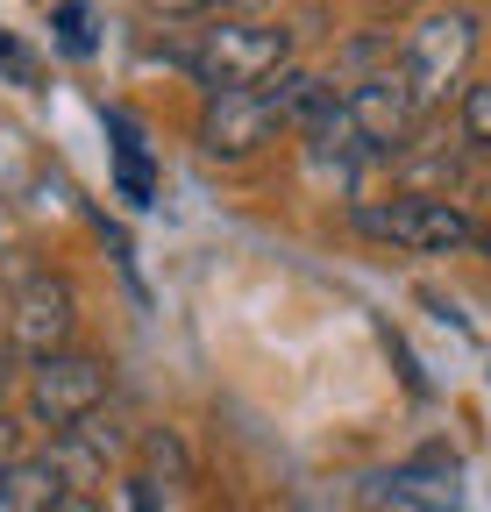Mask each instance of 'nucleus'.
Returning a JSON list of instances; mask_svg holds the SVG:
<instances>
[{"mask_svg":"<svg viewBox=\"0 0 491 512\" xmlns=\"http://www.w3.org/2000/svg\"><path fill=\"white\" fill-rule=\"evenodd\" d=\"M349 121H356V136L363 150H399L413 136V121H420V100L406 86V72H363L349 93H342Z\"/></svg>","mask_w":491,"mask_h":512,"instance_id":"obj_6","label":"nucleus"},{"mask_svg":"<svg viewBox=\"0 0 491 512\" xmlns=\"http://www.w3.org/2000/svg\"><path fill=\"white\" fill-rule=\"evenodd\" d=\"M107 136H114V192L129 207H150L157 200V171H150V143H143V128L129 114H107Z\"/></svg>","mask_w":491,"mask_h":512,"instance_id":"obj_11","label":"nucleus"},{"mask_svg":"<svg viewBox=\"0 0 491 512\" xmlns=\"http://www.w3.org/2000/svg\"><path fill=\"white\" fill-rule=\"evenodd\" d=\"M143 8H150V15H171V22H186V15H207L214 0H143Z\"/></svg>","mask_w":491,"mask_h":512,"instance_id":"obj_17","label":"nucleus"},{"mask_svg":"<svg viewBox=\"0 0 491 512\" xmlns=\"http://www.w3.org/2000/svg\"><path fill=\"white\" fill-rule=\"evenodd\" d=\"M470 57H477V15L470 8H442V15H420L413 22L399 72H406V86H413L420 107H435L449 86H463Z\"/></svg>","mask_w":491,"mask_h":512,"instance_id":"obj_4","label":"nucleus"},{"mask_svg":"<svg viewBox=\"0 0 491 512\" xmlns=\"http://www.w3.org/2000/svg\"><path fill=\"white\" fill-rule=\"evenodd\" d=\"M378 491L392 505H406V512H456L463 505V484H456V456H449V448H420V456L399 463Z\"/></svg>","mask_w":491,"mask_h":512,"instance_id":"obj_9","label":"nucleus"},{"mask_svg":"<svg viewBox=\"0 0 491 512\" xmlns=\"http://www.w3.org/2000/svg\"><path fill=\"white\" fill-rule=\"evenodd\" d=\"M221 8H235V22H250V15H264V8H278V0H221Z\"/></svg>","mask_w":491,"mask_h":512,"instance_id":"obj_18","label":"nucleus"},{"mask_svg":"<svg viewBox=\"0 0 491 512\" xmlns=\"http://www.w3.org/2000/svg\"><path fill=\"white\" fill-rule=\"evenodd\" d=\"M8 363H15V342H8V313H0V384H8Z\"/></svg>","mask_w":491,"mask_h":512,"instance_id":"obj_19","label":"nucleus"},{"mask_svg":"<svg viewBox=\"0 0 491 512\" xmlns=\"http://www.w3.org/2000/svg\"><path fill=\"white\" fill-rule=\"evenodd\" d=\"M143 470H150V477H143L150 491H157V484H186V477H193V456H186V441H178L171 427H150V434H143Z\"/></svg>","mask_w":491,"mask_h":512,"instance_id":"obj_12","label":"nucleus"},{"mask_svg":"<svg viewBox=\"0 0 491 512\" xmlns=\"http://www.w3.org/2000/svg\"><path fill=\"white\" fill-rule=\"evenodd\" d=\"M72 505V484L57 470V456H22L8 477H0V512H65Z\"/></svg>","mask_w":491,"mask_h":512,"instance_id":"obj_10","label":"nucleus"},{"mask_svg":"<svg viewBox=\"0 0 491 512\" xmlns=\"http://www.w3.org/2000/svg\"><path fill=\"white\" fill-rule=\"evenodd\" d=\"M50 22H57V43H65L72 57H86V50H93V29H86V0H57V8H50Z\"/></svg>","mask_w":491,"mask_h":512,"instance_id":"obj_15","label":"nucleus"},{"mask_svg":"<svg viewBox=\"0 0 491 512\" xmlns=\"http://www.w3.org/2000/svg\"><path fill=\"white\" fill-rule=\"evenodd\" d=\"M121 448H129L121 420L93 413V420H79L72 434H57V441H50V456H57V470H65L72 498H93V491H107V470L121 463Z\"/></svg>","mask_w":491,"mask_h":512,"instance_id":"obj_8","label":"nucleus"},{"mask_svg":"<svg viewBox=\"0 0 491 512\" xmlns=\"http://www.w3.org/2000/svg\"><path fill=\"white\" fill-rule=\"evenodd\" d=\"M107 363L100 356H43L36 370H29V420H43V427H57V434H72L79 420H93L100 406H107Z\"/></svg>","mask_w":491,"mask_h":512,"instance_id":"obj_5","label":"nucleus"},{"mask_svg":"<svg viewBox=\"0 0 491 512\" xmlns=\"http://www.w3.org/2000/svg\"><path fill=\"white\" fill-rule=\"evenodd\" d=\"M15 463H22V427H15L8 413H0V477H8Z\"/></svg>","mask_w":491,"mask_h":512,"instance_id":"obj_16","label":"nucleus"},{"mask_svg":"<svg viewBox=\"0 0 491 512\" xmlns=\"http://www.w3.org/2000/svg\"><path fill=\"white\" fill-rule=\"evenodd\" d=\"M0 313H8V342L43 363V356H65L72 328H79V299L72 285L57 278V271H36V264H15V285L8 299H0Z\"/></svg>","mask_w":491,"mask_h":512,"instance_id":"obj_3","label":"nucleus"},{"mask_svg":"<svg viewBox=\"0 0 491 512\" xmlns=\"http://www.w3.org/2000/svg\"><path fill=\"white\" fill-rule=\"evenodd\" d=\"M271 128H285L278 107H271V93H207V107H200V150L221 157V164H235V157H257L271 143Z\"/></svg>","mask_w":491,"mask_h":512,"instance_id":"obj_7","label":"nucleus"},{"mask_svg":"<svg viewBox=\"0 0 491 512\" xmlns=\"http://www.w3.org/2000/svg\"><path fill=\"white\" fill-rule=\"evenodd\" d=\"M356 228L392 242V249H413V256H449V249L477 242L470 207H456L449 192H399L385 207H356Z\"/></svg>","mask_w":491,"mask_h":512,"instance_id":"obj_2","label":"nucleus"},{"mask_svg":"<svg viewBox=\"0 0 491 512\" xmlns=\"http://www.w3.org/2000/svg\"><path fill=\"white\" fill-rule=\"evenodd\" d=\"M186 64L207 93H264V79L292 72V36L264 22H221V29H200Z\"/></svg>","mask_w":491,"mask_h":512,"instance_id":"obj_1","label":"nucleus"},{"mask_svg":"<svg viewBox=\"0 0 491 512\" xmlns=\"http://www.w3.org/2000/svg\"><path fill=\"white\" fill-rule=\"evenodd\" d=\"M463 143L470 150H491V79H477L463 93Z\"/></svg>","mask_w":491,"mask_h":512,"instance_id":"obj_14","label":"nucleus"},{"mask_svg":"<svg viewBox=\"0 0 491 512\" xmlns=\"http://www.w3.org/2000/svg\"><path fill=\"white\" fill-rule=\"evenodd\" d=\"M0 79L22 86V93H36V86H43V57H36L15 29H0Z\"/></svg>","mask_w":491,"mask_h":512,"instance_id":"obj_13","label":"nucleus"}]
</instances>
